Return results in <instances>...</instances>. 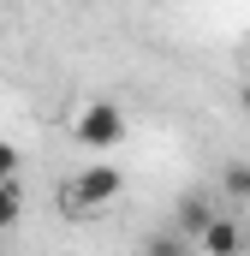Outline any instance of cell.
Segmentation results:
<instances>
[{
    "instance_id": "8",
    "label": "cell",
    "mask_w": 250,
    "mask_h": 256,
    "mask_svg": "<svg viewBox=\"0 0 250 256\" xmlns=\"http://www.w3.org/2000/svg\"><path fill=\"white\" fill-rule=\"evenodd\" d=\"M12 173H18V149H12V143H0V185H6Z\"/></svg>"
},
{
    "instance_id": "9",
    "label": "cell",
    "mask_w": 250,
    "mask_h": 256,
    "mask_svg": "<svg viewBox=\"0 0 250 256\" xmlns=\"http://www.w3.org/2000/svg\"><path fill=\"white\" fill-rule=\"evenodd\" d=\"M244 114H250V84H244Z\"/></svg>"
},
{
    "instance_id": "1",
    "label": "cell",
    "mask_w": 250,
    "mask_h": 256,
    "mask_svg": "<svg viewBox=\"0 0 250 256\" xmlns=\"http://www.w3.org/2000/svg\"><path fill=\"white\" fill-rule=\"evenodd\" d=\"M72 143L90 149V155H108L114 143H125V108H120V102H108V96L84 102V108L72 114Z\"/></svg>"
},
{
    "instance_id": "5",
    "label": "cell",
    "mask_w": 250,
    "mask_h": 256,
    "mask_svg": "<svg viewBox=\"0 0 250 256\" xmlns=\"http://www.w3.org/2000/svg\"><path fill=\"white\" fill-rule=\"evenodd\" d=\"M220 191H232V196H250V161H238V167H226Z\"/></svg>"
},
{
    "instance_id": "2",
    "label": "cell",
    "mask_w": 250,
    "mask_h": 256,
    "mask_svg": "<svg viewBox=\"0 0 250 256\" xmlns=\"http://www.w3.org/2000/svg\"><path fill=\"white\" fill-rule=\"evenodd\" d=\"M120 191H125L120 167L96 161V167H84L78 179H66V214H90V208H108V202H114Z\"/></svg>"
},
{
    "instance_id": "3",
    "label": "cell",
    "mask_w": 250,
    "mask_h": 256,
    "mask_svg": "<svg viewBox=\"0 0 250 256\" xmlns=\"http://www.w3.org/2000/svg\"><path fill=\"white\" fill-rule=\"evenodd\" d=\"M196 244H202L208 256H238V250H244V226H238V220H226V214H214V220L196 232Z\"/></svg>"
},
{
    "instance_id": "4",
    "label": "cell",
    "mask_w": 250,
    "mask_h": 256,
    "mask_svg": "<svg viewBox=\"0 0 250 256\" xmlns=\"http://www.w3.org/2000/svg\"><path fill=\"white\" fill-rule=\"evenodd\" d=\"M208 220H214L208 196H185V202H179V220H173V232H179V238H196V232H202Z\"/></svg>"
},
{
    "instance_id": "6",
    "label": "cell",
    "mask_w": 250,
    "mask_h": 256,
    "mask_svg": "<svg viewBox=\"0 0 250 256\" xmlns=\"http://www.w3.org/2000/svg\"><path fill=\"white\" fill-rule=\"evenodd\" d=\"M12 220H18V185L6 179V185H0V232H6Z\"/></svg>"
},
{
    "instance_id": "7",
    "label": "cell",
    "mask_w": 250,
    "mask_h": 256,
    "mask_svg": "<svg viewBox=\"0 0 250 256\" xmlns=\"http://www.w3.org/2000/svg\"><path fill=\"white\" fill-rule=\"evenodd\" d=\"M149 256H185V238H179V232H167V238H155V244H149Z\"/></svg>"
}]
</instances>
